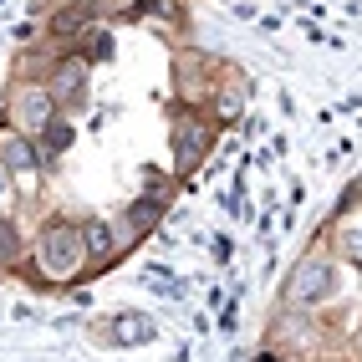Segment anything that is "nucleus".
<instances>
[{
	"label": "nucleus",
	"mask_w": 362,
	"mask_h": 362,
	"mask_svg": "<svg viewBox=\"0 0 362 362\" xmlns=\"http://www.w3.org/2000/svg\"><path fill=\"white\" fill-rule=\"evenodd\" d=\"M31 265H36V276L41 281H52V286H66V281H77L92 255H87V240H82V225H71V220H46L36 230V245H31Z\"/></svg>",
	"instance_id": "nucleus-1"
},
{
	"label": "nucleus",
	"mask_w": 362,
	"mask_h": 362,
	"mask_svg": "<svg viewBox=\"0 0 362 362\" xmlns=\"http://www.w3.org/2000/svg\"><path fill=\"white\" fill-rule=\"evenodd\" d=\"M52 117H57V98H52V87H46V82H16L6 92V123L16 133L41 138L46 128H52Z\"/></svg>",
	"instance_id": "nucleus-2"
},
{
	"label": "nucleus",
	"mask_w": 362,
	"mask_h": 362,
	"mask_svg": "<svg viewBox=\"0 0 362 362\" xmlns=\"http://www.w3.org/2000/svg\"><path fill=\"white\" fill-rule=\"evenodd\" d=\"M327 301H337V265H332V255H306L286 281V306L317 311Z\"/></svg>",
	"instance_id": "nucleus-3"
},
{
	"label": "nucleus",
	"mask_w": 362,
	"mask_h": 362,
	"mask_svg": "<svg viewBox=\"0 0 362 362\" xmlns=\"http://www.w3.org/2000/svg\"><path fill=\"white\" fill-rule=\"evenodd\" d=\"M0 163H6L11 174H31V168H41V148H36V138L16 133V128L6 123V128H0Z\"/></svg>",
	"instance_id": "nucleus-4"
},
{
	"label": "nucleus",
	"mask_w": 362,
	"mask_h": 362,
	"mask_svg": "<svg viewBox=\"0 0 362 362\" xmlns=\"http://www.w3.org/2000/svg\"><path fill=\"white\" fill-rule=\"evenodd\" d=\"M117 332H98V342H112V347H138V342H153V322L138 317V311H117L112 317Z\"/></svg>",
	"instance_id": "nucleus-5"
},
{
	"label": "nucleus",
	"mask_w": 362,
	"mask_h": 362,
	"mask_svg": "<svg viewBox=\"0 0 362 362\" xmlns=\"http://www.w3.org/2000/svg\"><path fill=\"white\" fill-rule=\"evenodd\" d=\"M16 255H21V230L0 220V265H16Z\"/></svg>",
	"instance_id": "nucleus-6"
},
{
	"label": "nucleus",
	"mask_w": 362,
	"mask_h": 362,
	"mask_svg": "<svg viewBox=\"0 0 362 362\" xmlns=\"http://www.w3.org/2000/svg\"><path fill=\"white\" fill-rule=\"evenodd\" d=\"M11 184H16V174H11V168H6V163H0V199H6V194H11Z\"/></svg>",
	"instance_id": "nucleus-7"
},
{
	"label": "nucleus",
	"mask_w": 362,
	"mask_h": 362,
	"mask_svg": "<svg viewBox=\"0 0 362 362\" xmlns=\"http://www.w3.org/2000/svg\"><path fill=\"white\" fill-rule=\"evenodd\" d=\"M357 347H362V337H357Z\"/></svg>",
	"instance_id": "nucleus-8"
}]
</instances>
